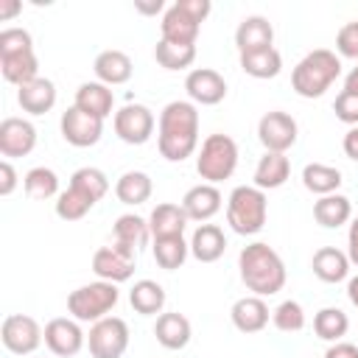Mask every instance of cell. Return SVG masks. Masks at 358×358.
<instances>
[{
  "label": "cell",
  "instance_id": "484cf974",
  "mask_svg": "<svg viewBox=\"0 0 358 358\" xmlns=\"http://www.w3.org/2000/svg\"><path fill=\"white\" fill-rule=\"evenodd\" d=\"M310 268L322 282H341L350 274V257H347V252H341L336 246H322L313 252Z\"/></svg>",
  "mask_w": 358,
  "mask_h": 358
},
{
  "label": "cell",
  "instance_id": "7402d4cb",
  "mask_svg": "<svg viewBox=\"0 0 358 358\" xmlns=\"http://www.w3.org/2000/svg\"><path fill=\"white\" fill-rule=\"evenodd\" d=\"M73 106H78L81 112L98 117V120H106L115 109V92L101 84V81H84L78 90H76V101Z\"/></svg>",
  "mask_w": 358,
  "mask_h": 358
},
{
  "label": "cell",
  "instance_id": "e575fe53",
  "mask_svg": "<svg viewBox=\"0 0 358 358\" xmlns=\"http://www.w3.org/2000/svg\"><path fill=\"white\" fill-rule=\"evenodd\" d=\"M151 255H154L159 268L176 271V268L185 266V260L190 255V243L185 241V235H179V238H157L154 246H151Z\"/></svg>",
  "mask_w": 358,
  "mask_h": 358
},
{
  "label": "cell",
  "instance_id": "7c38bea8",
  "mask_svg": "<svg viewBox=\"0 0 358 358\" xmlns=\"http://www.w3.org/2000/svg\"><path fill=\"white\" fill-rule=\"evenodd\" d=\"M87 344V336L81 330V324L76 319L67 316H56L45 324V347L59 355V358H73L81 352V347Z\"/></svg>",
  "mask_w": 358,
  "mask_h": 358
},
{
  "label": "cell",
  "instance_id": "d4e9b609",
  "mask_svg": "<svg viewBox=\"0 0 358 358\" xmlns=\"http://www.w3.org/2000/svg\"><path fill=\"white\" fill-rule=\"evenodd\" d=\"M227 252V238L218 224H199L190 238V255L199 263H215Z\"/></svg>",
  "mask_w": 358,
  "mask_h": 358
},
{
  "label": "cell",
  "instance_id": "ffe728a7",
  "mask_svg": "<svg viewBox=\"0 0 358 358\" xmlns=\"http://www.w3.org/2000/svg\"><path fill=\"white\" fill-rule=\"evenodd\" d=\"M92 70H95V78L106 87H117V84H126L134 73V64L129 59V53L123 50H101L92 62Z\"/></svg>",
  "mask_w": 358,
  "mask_h": 358
},
{
  "label": "cell",
  "instance_id": "c3c4849f",
  "mask_svg": "<svg viewBox=\"0 0 358 358\" xmlns=\"http://www.w3.org/2000/svg\"><path fill=\"white\" fill-rule=\"evenodd\" d=\"M347 257L352 266H358V215L352 218V224L347 229Z\"/></svg>",
  "mask_w": 358,
  "mask_h": 358
},
{
  "label": "cell",
  "instance_id": "5b68a950",
  "mask_svg": "<svg viewBox=\"0 0 358 358\" xmlns=\"http://www.w3.org/2000/svg\"><path fill=\"white\" fill-rule=\"evenodd\" d=\"M238 168V143L229 134H210L204 137L199 154H196V173L207 182V185H218L224 179H229Z\"/></svg>",
  "mask_w": 358,
  "mask_h": 358
},
{
  "label": "cell",
  "instance_id": "4316f807",
  "mask_svg": "<svg viewBox=\"0 0 358 358\" xmlns=\"http://www.w3.org/2000/svg\"><path fill=\"white\" fill-rule=\"evenodd\" d=\"M291 176V162L285 154H274V151H266L260 159H257V168H255V187L260 190H277L288 182Z\"/></svg>",
  "mask_w": 358,
  "mask_h": 358
},
{
  "label": "cell",
  "instance_id": "bcb514c9",
  "mask_svg": "<svg viewBox=\"0 0 358 358\" xmlns=\"http://www.w3.org/2000/svg\"><path fill=\"white\" fill-rule=\"evenodd\" d=\"M17 187V171L11 165V159L0 162V196H11Z\"/></svg>",
  "mask_w": 358,
  "mask_h": 358
},
{
  "label": "cell",
  "instance_id": "b9f144b4",
  "mask_svg": "<svg viewBox=\"0 0 358 358\" xmlns=\"http://www.w3.org/2000/svg\"><path fill=\"white\" fill-rule=\"evenodd\" d=\"M34 50V39L25 28H3L0 31V56H17Z\"/></svg>",
  "mask_w": 358,
  "mask_h": 358
},
{
  "label": "cell",
  "instance_id": "d590c367",
  "mask_svg": "<svg viewBox=\"0 0 358 358\" xmlns=\"http://www.w3.org/2000/svg\"><path fill=\"white\" fill-rule=\"evenodd\" d=\"M67 187L78 190V193H81V196H87L92 204H98V201L109 193V179H106V173H103L101 168L87 165V168L73 171V176H70V185H67Z\"/></svg>",
  "mask_w": 358,
  "mask_h": 358
},
{
  "label": "cell",
  "instance_id": "f35d334b",
  "mask_svg": "<svg viewBox=\"0 0 358 358\" xmlns=\"http://www.w3.org/2000/svg\"><path fill=\"white\" fill-rule=\"evenodd\" d=\"M154 59L165 70H187L196 62V45H173L159 39L154 48Z\"/></svg>",
  "mask_w": 358,
  "mask_h": 358
},
{
  "label": "cell",
  "instance_id": "1f68e13d",
  "mask_svg": "<svg viewBox=\"0 0 358 358\" xmlns=\"http://www.w3.org/2000/svg\"><path fill=\"white\" fill-rule=\"evenodd\" d=\"M241 70L252 78H277L282 70V56L277 48H266V50H255V53H241L238 56Z\"/></svg>",
  "mask_w": 358,
  "mask_h": 358
},
{
  "label": "cell",
  "instance_id": "83f0119b",
  "mask_svg": "<svg viewBox=\"0 0 358 358\" xmlns=\"http://www.w3.org/2000/svg\"><path fill=\"white\" fill-rule=\"evenodd\" d=\"M313 218L316 224H322L324 229H338L352 218V204L347 196L341 193H330V196H319L313 201Z\"/></svg>",
  "mask_w": 358,
  "mask_h": 358
},
{
  "label": "cell",
  "instance_id": "30bf717a",
  "mask_svg": "<svg viewBox=\"0 0 358 358\" xmlns=\"http://www.w3.org/2000/svg\"><path fill=\"white\" fill-rule=\"evenodd\" d=\"M299 137V126L296 120L282 112V109H271L266 112L260 120H257V140L263 143L266 151H274V154H285Z\"/></svg>",
  "mask_w": 358,
  "mask_h": 358
},
{
  "label": "cell",
  "instance_id": "d6986e66",
  "mask_svg": "<svg viewBox=\"0 0 358 358\" xmlns=\"http://www.w3.org/2000/svg\"><path fill=\"white\" fill-rule=\"evenodd\" d=\"M154 336H157V341L165 350H185L190 344V338H193V327H190V319L185 313L168 310V313H159L157 316Z\"/></svg>",
  "mask_w": 358,
  "mask_h": 358
},
{
  "label": "cell",
  "instance_id": "f5cc1de1",
  "mask_svg": "<svg viewBox=\"0 0 358 358\" xmlns=\"http://www.w3.org/2000/svg\"><path fill=\"white\" fill-rule=\"evenodd\" d=\"M344 92L358 95V67H352V70L347 73V78H344Z\"/></svg>",
  "mask_w": 358,
  "mask_h": 358
},
{
  "label": "cell",
  "instance_id": "f546056e",
  "mask_svg": "<svg viewBox=\"0 0 358 358\" xmlns=\"http://www.w3.org/2000/svg\"><path fill=\"white\" fill-rule=\"evenodd\" d=\"M165 288L157 280H137L129 291V302L140 316H157L165 308Z\"/></svg>",
  "mask_w": 358,
  "mask_h": 358
},
{
  "label": "cell",
  "instance_id": "4dcf8cb0",
  "mask_svg": "<svg viewBox=\"0 0 358 358\" xmlns=\"http://www.w3.org/2000/svg\"><path fill=\"white\" fill-rule=\"evenodd\" d=\"M112 238H115V243H123L126 249H134L137 252L140 246H145L151 241V227H148L145 218H140L134 213H126V215H120L115 221Z\"/></svg>",
  "mask_w": 358,
  "mask_h": 358
},
{
  "label": "cell",
  "instance_id": "3957f363",
  "mask_svg": "<svg viewBox=\"0 0 358 358\" xmlns=\"http://www.w3.org/2000/svg\"><path fill=\"white\" fill-rule=\"evenodd\" d=\"M338 76H341V59L336 56V50L316 48L296 62L291 73V87L299 98H322Z\"/></svg>",
  "mask_w": 358,
  "mask_h": 358
},
{
  "label": "cell",
  "instance_id": "44dd1931",
  "mask_svg": "<svg viewBox=\"0 0 358 358\" xmlns=\"http://www.w3.org/2000/svg\"><path fill=\"white\" fill-rule=\"evenodd\" d=\"M17 103L28 115H45L56 106V84L50 78L39 76V78L17 87Z\"/></svg>",
  "mask_w": 358,
  "mask_h": 358
},
{
  "label": "cell",
  "instance_id": "ee69618b",
  "mask_svg": "<svg viewBox=\"0 0 358 358\" xmlns=\"http://www.w3.org/2000/svg\"><path fill=\"white\" fill-rule=\"evenodd\" d=\"M333 112H336V117H338L341 123H347V126H358V95L341 90V92L336 95Z\"/></svg>",
  "mask_w": 358,
  "mask_h": 358
},
{
  "label": "cell",
  "instance_id": "52a82bcc",
  "mask_svg": "<svg viewBox=\"0 0 358 358\" xmlns=\"http://www.w3.org/2000/svg\"><path fill=\"white\" fill-rule=\"evenodd\" d=\"M87 347L92 358H123L129 350V324L120 316H106L90 327Z\"/></svg>",
  "mask_w": 358,
  "mask_h": 358
},
{
  "label": "cell",
  "instance_id": "4fadbf2b",
  "mask_svg": "<svg viewBox=\"0 0 358 358\" xmlns=\"http://www.w3.org/2000/svg\"><path fill=\"white\" fill-rule=\"evenodd\" d=\"M59 129H62V137L64 143L76 145V148H90L101 140L103 134V120L81 112L78 106H70L67 112H62V120H59Z\"/></svg>",
  "mask_w": 358,
  "mask_h": 358
},
{
  "label": "cell",
  "instance_id": "7bdbcfd3",
  "mask_svg": "<svg viewBox=\"0 0 358 358\" xmlns=\"http://www.w3.org/2000/svg\"><path fill=\"white\" fill-rule=\"evenodd\" d=\"M336 50L338 59H358V20L344 22L336 34Z\"/></svg>",
  "mask_w": 358,
  "mask_h": 358
},
{
  "label": "cell",
  "instance_id": "ac0fdd59",
  "mask_svg": "<svg viewBox=\"0 0 358 358\" xmlns=\"http://www.w3.org/2000/svg\"><path fill=\"white\" fill-rule=\"evenodd\" d=\"M179 204H182V210H185V215H187L190 221H210V218L221 210L224 196H221V190H218L215 185L201 182V185L190 187V190L182 196Z\"/></svg>",
  "mask_w": 358,
  "mask_h": 358
},
{
  "label": "cell",
  "instance_id": "277c9868",
  "mask_svg": "<svg viewBox=\"0 0 358 358\" xmlns=\"http://www.w3.org/2000/svg\"><path fill=\"white\" fill-rule=\"evenodd\" d=\"M268 201L266 190L255 185H238L227 199V224L238 235H257L266 227Z\"/></svg>",
  "mask_w": 358,
  "mask_h": 358
},
{
  "label": "cell",
  "instance_id": "836d02e7",
  "mask_svg": "<svg viewBox=\"0 0 358 358\" xmlns=\"http://www.w3.org/2000/svg\"><path fill=\"white\" fill-rule=\"evenodd\" d=\"M0 73L8 84H28L34 78H39V59L34 50L28 53H17V56H0Z\"/></svg>",
  "mask_w": 358,
  "mask_h": 358
},
{
  "label": "cell",
  "instance_id": "816d5d0a",
  "mask_svg": "<svg viewBox=\"0 0 358 358\" xmlns=\"http://www.w3.org/2000/svg\"><path fill=\"white\" fill-rule=\"evenodd\" d=\"M134 8H137L140 14H148V17H151V14H159V11L165 8V3H162V0H151V3H134Z\"/></svg>",
  "mask_w": 358,
  "mask_h": 358
},
{
  "label": "cell",
  "instance_id": "9c48e42d",
  "mask_svg": "<svg viewBox=\"0 0 358 358\" xmlns=\"http://www.w3.org/2000/svg\"><path fill=\"white\" fill-rule=\"evenodd\" d=\"M154 126H157V117L145 103H126L115 112V134L126 145L148 143L154 134Z\"/></svg>",
  "mask_w": 358,
  "mask_h": 358
},
{
  "label": "cell",
  "instance_id": "ab89813d",
  "mask_svg": "<svg viewBox=\"0 0 358 358\" xmlns=\"http://www.w3.org/2000/svg\"><path fill=\"white\" fill-rule=\"evenodd\" d=\"M92 207L95 204L87 196H81L78 190H73V187H67V190H62L56 196V215L62 221H81Z\"/></svg>",
  "mask_w": 358,
  "mask_h": 358
},
{
  "label": "cell",
  "instance_id": "5bb4252c",
  "mask_svg": "<svg viewBox=\"0 0 358 358\" xmlns=\"http://www.w3.org/2000/svg\"><path fill=\"white\" fill-rule=\"evenodd\" d=\"M185 90H187V98L196 106H215V103H221L227 98V81L213 67L190 70L187 78H185Z\"/></svg>",
  "mask_w": 358,
  "mask_h": 358
},
{
  "label": "cell",
  "instance_id": "7dc6e473",
  "mask_svg": "<svg viewBox=\"0 0 358 358\" xmlns=\"http://www.w3.org/2000/svg\"><path fill=\"white\" fill-rule=\"evenodd\" d=\"M324 358H358V347L350 344V341H336L327 347Z\"/></svg>",
  "mask_w": 358,
  "mask_h": 358
},
{
  "label": "cell",
  "instance_id": "8d00e7d4",
  "mask_svg": "<svg viewBox=\"0 0 358 358\" xmlns=\"http://www.w3.org/2000/svg\"><path fill=\"white\" fill-rule=\"evenodd\" d=\"M350 330V316L341 310V308H322L316 316H313V333L322 338V341H341Z\"/></svg>",
  "mask_w": 358,
  "mask_h": 358
},
{
  "label": "cell",
  "instance_id": "2e32d148",
  "mask_svg": "<svg viewBox=\"0 0 358 358\" xmlns=\"http://www.w3.org/2000/svg\"><path fill=\"white\" fill-rule=\"evenodd\" d=\"M235 48H238V56L274 48V25L263 14L243 17L238 22V28H235Z\"/></svg>",
  "mask_w": 358,
  "mask_h": 358
},
{
  "label": "cell",
  "instance_id": "f907efd6",
  "mask_svg": "<svg viewBox=\"0 0 358 358\" xmlns=\"http://www.w3.org/2000/svg\"><path fill=\"white\" fill-rule=\"evenodd\" d=\"M22 11V3L20 0H0V20L6 22V20H11V17H17Z\"/></svg>",
  "mask_w": 358,
  "mask_h": 358
},
{
  "label": "cell",
  "instance_id": "7a4b0ae2",
  "mask_svg": "<svg viewBox=\"0 0 358 358\" xmlns=\"http://www.w3.org/2000/svg\"><path fill=\"white\" fill-rule=\"evenodd\" d=\"M238 268H241L243 285L255 296H271V294L282 291V285H285V263L263 241H255V243L241 249Z\"/></svg>",
  "mask_w": 358,
  "mask_h": 358
},
{
  "label": "cell",
  "instance_id": "74e56055",
  "mask_svg": "<svg viewBox=\"0 0 358 358\" xmlns=\"http://www.w3.org/2000/svg\"><path fill=\"white\" fill-rule=\"evenodd\" d=\"M22 187L31 199L36 201H48L53 196H59V176L53 168H45V165H36L31 168L25 176H22Z\"/></svg>",
  "mask_w": 358,
  "mask_h": 358
},
{
  "label": "cell",
  "instance_id": "f6af8a7d",
  "mask_svg": "<svg viewBox=\"0 0 358 358\" xmlns=\"http://www.w3.org/2000/svg\"><path fill=\"white\" fill-rule=\"evenodd\" d=\"M193 20H199V22H204L207 17H210V11H213V3L210 0H176Z\"/></svg>",
  "mask_w": 358,
  "mask_h": 358
},
{
  "label": "cell",
  "instance_id": "8fae6325",
  "mask_svg": "<svg viewBox=\"0 0 358 358\" xmlns=\"http://www.w3.org/2000/svg\"><path fill=\"white\" fill-rule=\"evenodd\" d=\"M134 257L137 252L134 249H126L123 243H109V246H101L95 255H92V271L98 280H106V282H126L131 274H134Z\"/></svg>",
  "mask_w": 358,
  "mask_h": 358
},
{
  "label": "cell",
  "instance_id": "ba28073f",
  "mask_svg": "<svg viewBox=\"0 0 358 358\" xmlns=\"http://www.w3.org/2000/svg\"><path fill=\"white\" fill-rule=\"evenodd\" d=\"M0 338H3V347L8 352H14V355H31L45 341V330L39 327V322L34 316H28V313H11V316L3 319Z\"/></svg>",
  "mask_w": 358,
  "mask_h": 358
},
{
  "label": "cell",
  "instance_id": "f1b7e54d",
  "mask_svg": "<svg viewBox=\"0 0 358 358\" xmlns=\"http://www.w3.org/2000/svg\"><path fill=\"white\" fill-rule=\"evenodd\" d=\"M151 193H154V182H151V176H148L145 171H126V173H120V179L115 182V196H117V201H123V204H129V207L148 201Z\"/></svg>",
  "mask_w": 358,
  "mask_h": 358
},
{
  "label": "cell",
  "instance_id": "60d3db41",
  "mask_svg": "<svg viewBox=\"0 0 358 358\" xmlns=\"http://www.w3.org/2000/svg\"><path fill=\"white\" fill-rule=\"evenodd\" d=\"M271 322L280 333H299L305 327V308L296 299H285L271 310Z\"/></svg>",
  "mask_w": 358,
  "mask_h": 358
},
{
  "label": "cell",
  "instance_id": "db71d44e",
  "mask_svg": "<svg viewBox=\"0 0 358 358\" xmlns=\"http://www.w3.org/2000/svg\"><path fill=\"white\" fill-rule=\"evenodd\" d=\"M347 296H350V302L358 308V274L347 280Z\"/></svg>",
  "mask_w": 358,
  "mask_h": 358
},
{
  "label": "cell",
  "instance_id": "603a6c76",
  "mask_svg": "<svg viewBox=\"0 0 358 358\" xmlns=\"http://www.w3.org/2000/svg\"><path fill=\"white\" fill-rule=\"evenodd\" d=\"M187 215L182 210V204H173V201H162L151 210L148 215V227H151V241L157 238H179L185 235V227H187Z\"/></svg>",
  "mask_w": 358,
  "mask_h": 358
},
{
  "label": "cell",
  "instance_id": "681fc988",
  "mask_svg": "<svg viewBox=\"0 0 358 358\" xmlns=\"http://www.w3.org/2000/svg\"><path fill=\"white\" fill-rule=\"evenodd\" d=\"M341 148H344V154H347L350 159H355V162H358V126H350V129H347Z\"/></svg>",
  "mask_w": 358,
  "mask_h": 358
},
{
  "label": "cell",
  "instance_id": "e0dca14e",
  "mask_svg": "<svg viewBox=\"0 0 358 358\" xmlns=\"http://www.w3.org/2000/svg\"><path fill=\"white\" fill-rule=\"evenodd\" d=\"M199 31H201V22L193 20L179 3H173V6L165 8L162 22H159V34H162L159 39L173 42V45H196Z\"/></svg>",
  "mask_w": 358,
  "mask_h": 358
},
{
  "label": "cell",
  "instance_id": "cb8c5ba5",
  "mask_svg": "<svg viewBox=\"0 0 358 358\" xmlns=\"http://www.w3.org/2000/svg\"><path fill=\"white\" fill-rule=\"evenodd\" d=\"M268 305L263 302V296H241L232 310H229V319L232 324L241 330V333H260L266 324H268Z\"/></svg>",
  "mask_w": 358,
  "mask_h": 358
},
{
  "label": "cell",
  "instance_id": "6da1fadb",
  "mask_svg": "<svg viewBox=\"0 0 358 358\" xmlns=\"http://www.w3.org/2000/svg\"><path fill=\"white\" fill-rule=\"evenodd\" d=\"M157 148L168 162H185L199 148V106L193 101H171L159 112Z\"/></svg>",
  "mask_w": 358,
  "mask_h": 358
},
{
  "label": "cell",
  "instance_id": "8992f818",
  "mask_svg": "<svg viewBox=\"0 0 358 358\" xmlns=\"http://www.w3.org/2000/svg\"><path fill=\"white\" fill-rule=\"evenodd\" d=\"M120 299V291L115 282H106V280H95V282H87V285H78L76 291H70L67 296V313L76 319V322H101L109 316V310L117 305Z\"/></svg>",
  "mask_w": 358,
  "mask_h": 358
},
{
  "label": "cell",
  "instance_id": "d6a6232c",
  "mask_svg": "<svg viewBox=\"0 0 358 358\" xmlns=\"http://www.w3.org/2000/svg\"><path fill=\"white\" fill-rule=\"evenodd\" d=\"M341 171L333 168V165H324V162H308L302 168V185L316 193V196H330L341 187Z\"/></svg>",
  "mask_w": 358,
  "mask_h": 358
},
{
  "label": "cell",
  "instance_id": "9a60e30c",
  "mask_svg": "<svg viewBox=\"0 0 358 358\" xmlns=\"http://www.w3.org/2000/svg\"><path fill=\"white\" fill-rule=\"evenodd\" d=\"M36 148V126L25 117H6L0 123V154L6 159L28 157Z\"/></svg>",
  "mask_w": 358,
  "mask_h": 358
}]
</instances>
